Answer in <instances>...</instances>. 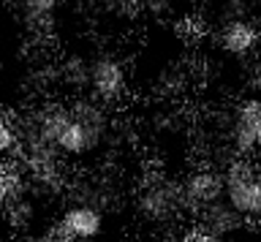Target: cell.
<instances>
[{
	"mask_svg": "<svg viewBox=\"0 0 261 242\" xmlns=\"http://www.w3.org/2000/svg\"><path fill=\"white\" fill-rule=\"evenodd\" d=\"M109 131V112L98 98H79L71 106V120L57 136V147L63 155H87L103 142Z\"/></svg>",
	"mask_w": 261,
	"mask_h": 242,
	"instance_id": "obj_1",
	"label": "cell"
},
{
	"mask_svg": "<svg viewBox=\"0 0 261 242\" xmlns=\"http://www.w3.org/2000/svg\"><path fill=\"white\" fill-rule=\"evenodd\" d=\"M226 180V199L248 218L261 221V169L253 166L248 158L234 155L223 169Z\"/></svg>",
	"mask_w": 261,
	"mask_h": 242,
	"instance_id": "obj_2",
	"label": "cell"
},
{
	"mask_svg": "<svg viewBox=\"0 0 261 242\" xmlns=\"http://www.w3.org/2000/svg\"><path fill=\"white\" fill-rule=\"evenodd\" d=\"M139 212L150 223H171L177 221L185 209V191L182 182H174L169 177L155 174L142 185L139 193Z\"/></svg>",
	"mask_w": 261,
	"mask_h": 242,
	"instance_id": "obj_3",
	"label": "cell"
},
{
	"mask_svg": "<svg viewBox=\"0 0 261 242\" xmlns=\"http://www.w3.org/2000/svg\"><path fill=\"white\" fill-rule=\"evenodd\" d=\"M228 144L231 152L248 158L261 147V98H248L237 106L228 128Z\"/></svg>",
	"mask_w": 261,
	"mask_h": 242,
	"instance_id": "obj_4",
	"label": "cell"
},
{
	"mask_svg": "<svg viewBox=\"0 0 261 242\" xmlns=\"http://www.w3.org/2000/svg\"><path fill=\"white\" fill-rule=\"evenodd\" d=\"M90 90L101 103H117L128 90V71L114 55H98L90 60Z\"/></svg>",
	"mask_w": 261,
	"mask_h": 242,
	"instance_id": "obj_5",
	"label": "cell"
},
{
	"mask_svg": "<svg viewBox=\"0 0 261 242\" xmlns=\"http://www.w3.org/2000/svg\"><path fill=\"white\" fill-rule=\"evenodd\" d=\"M182 191H185V209L193 215H199L207 204L226 196L223 172H215V169H196V172H191L182 180Z\"/></svg>",
	"mask_w": 261,
	"mask_h": 242,
	"instance_id": "obj_6",
	"label": "cell"
},
{
	"mask_svg": "<svg viewBox=\"0 0 261 242\" xmlns=\"http://www.w3.org/2000/svg\"><path fill=\"white\" fill-rule=\"evenodd\" d=\"M261 44V30L248 19H226L218 30V46L231 58H245Z\"/></svg>",
	"mask_w": 261,
	"mask_h": 242,
	"instance_id": "obj_7",
	"label": "cell"
},
{
	"mask_svg": "<svg viewBox=\"0 0 261 242\" xmlns=\"http://www.w3.org/2000/svg\"><path fill=\"white\" fill-rule=\"evenodd\" d=\"M60 226L76 242H90V239H95L98 234H101L103 215H101V209H98L95 204H82V201H76V204H71L63 212Z\"/></svg>",
	"mask_w": 261,
	"mask_h": 242,
	"instance_id": "obj_8",
	"label": "cell"
},
{
	"mask_svg": "<svg viewBox=\"0 0 261 242\" xmlns=\"http://www.w3.org/2000/svg\"><path fill=\"white\" fill-rule=\"evenodd\" d=\"M245 221H248V218H245L226 196L207 204L199 212V226H204V229L212 231V234H220V237H228V234L240 231Z\"/></svg>",
	"mask_w": 261,
	"mask_h": 242,
	"instance_id": "obj_9",
	"label": "cell"
},
{
	"mask_svg": "<svg viewBox=\"0 0 261 242\" xmlns=\"http://www.w3.org/2000/svg\"><path fill=\"white\" fill-rule=\"evenodd\" d=\"M22 25L33 38H49L55 30L57 0H19Z\"/></svg>",
	"mask_w": 261,
	"mask_h": 242,
	"instance_id": "obj_10",
	"label": "cell"
},
{
	"mask_svg": "<svg viewBox=\"0 0 261 242\" xmlns=\"http://www.w3.org/2000/svg\"><path fill=\"white\" fill-rule=\"evenodd\" d=\"M0 193H3V204L24 196V177L22 169L16 166V160H6L3 174H0Z\"/></svg>",
	"mask_w": 261,
	"mask_h": 242,
	"instance_id": "obj_11",
	"label": "cell"
},
{
	"mask_svg": "<svg viewBox=\"0 0 261 242\" xmlns=\"http://www.w3.org/2000/svg\"><path fill=\"white\" fill-rule=\"evenodd\" d=\"M33 215H36V209H33V204L24 196H19V199H14V201L6 204V221H8V226H11L14 231L28 229V226L33 223Z\"/></svg>",
	"mask_w": 261,
	"mask_h": 242,
	"instance_id": "obj_12",
	"label": "cell"
},
{
	"mask_svg": "<svg viewBox=\"0 0 261 242\" xmlns=\"http://www.w3.org/2000/svg\"><path fill=\"white\" fill-rule=\"evenodd\" d=\"M63 79L73 87H85L90 85V63L82 58V55H71V58H65L63 63Z\"/></svg>",
	"mask_w": 261,
	"mask_h": 242,
	"instance_id": "obj_13",
	"label": "cell"
},
{
	"mask_svg": "<svg viewBox=\"0 0 261 242\" xmlns=\"http://www.w3.org/2000/svg\"><path fill=\"white\" fill-rule=\"evenodd\" d=\"M177 242H226V237L207 231L204 226H193V229H188V231L179 234V239H177Z\"/></svg>",
	"mask_w": 261,
	"mask_h": 242,
	"instance_id": "obj_14",
	"label": "cell"
},
{
	"mask_svg": "<svg viewBox=\"0 0 261 242\" xmlns=\"http://www.w3.org/2000/svg\"><path fill=\"white\" fill-rule=\"evenodd\" d=\"M144 9L163 17V14H169L171 9H174V0H144Z\"/></svg>",
	"mask_w": 261,
	"mask_h": 242,
	"instance_id": "obj_15",
	"label": "cell"
},
{
	"mask_svg": "<svg viewBox=\"0 0 261 242\" xmlns=\"http://www.w3.org/2000/svg\"><path fill=\"white\" fill-rule=\"evenodd\" d=\"M258 155H261V147H258Z\"/></svg>",
	"mask_w": 261,
	"mask_h": 242,
	"instance_id": "obj_16",
	"label": "cell"
}]
</instances>
